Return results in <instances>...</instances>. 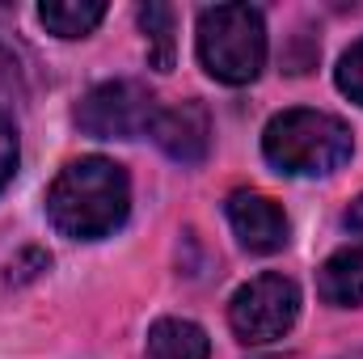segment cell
Instances as JSON below:
<instances>
[{
	"instance_id": "cell-1",
	"label": "cell",
	"mask_w": 363,
	"mask_h": 359,
	"mask_svg": "<svg viewBox=\"0 0 363 359\" xmlns=\"http://www.w3.org/2000/svg\"><path fill=\"white\" fill-rule=\"evenodd\" d=\"M131 178L110 157H77L47 186V220L60 237L101 241L127 224Z\"/></svg>"
},
{
	"instance_id": "cell-2",
	"label": "cell",
	"mask_w": 363,
	"mask_h": 359,
	"mask_svg": "<svg viewBox=\"0 0 363 359\" xmlns=\"http://www.w3.org/2000/svg\"><path fill=\"white\" fill-rule=\"evenodd\" d=\"M355 153V131L325 110H283L262 131V157L287 178H325Z\"/></svg>"
},
{
	"instance_id": "cell-3",
	"label": "cell",
	"mask_w": 363,
	"mask_h": 359,
	"mask_svg": "<svg viewBox=\"0 0 363 359\" xmlns=\"http://www.w3.org/2000/svg\"><path fill=\"white\" fill-rule=\"evenodd\" d=\"M199 64L220 85H250L267 68V21L254 4H211L199 13Z\"/></svg>"
},
{
	"instance_id": "cell-4",
	"label": "cell",
	"mask_w": 363,
	"mask_h": 359,
	"mask_svg": "<svg viewBox=\"0 0 363 359\" xmlns=\"http://www.w3.org/2000/svg\"><path fill=\"white\" fill-rule=\"evenodd\" d=\"M296 317H300V287L279 270L241 283L228 300V326L245 347H267L283 338L296 326Z\"/></svg>"
},
{
	"instance_id": "cell-5",
	"label": "cell",
	"mask_w": 363,
	"mask_h": 359,
	"mask_svg": "<svg viewBox=\"0 0 363 359\" xmlns=\"http://www.w3.org/2000/svg\"><path fill=\"white\" fill-rule=\"evenodd\" d=\"M161 114L157 93L140 81H101L77 106V127L93 140H140L152 136V123Z\"/></svg>"
},
{
	"instance_id": "cell-6",
	"label": "cell",
	"mask_w": 363,
	"mask_h": 359,
	"mask_svg": "<svg viewBox=\"0 0 363 359\" xmlns=\"http://www.w3.org/2000/svg\"><path fill=\"white\" fill-rule=\"evenodd\" d=\"M224 216L237 233V241L250 254H279L291 237V224L283 216V207L262 190H233L224 203Z\"/></svg>"
},
{
	"instance_id": "cell-7",
	"label": "cell",
	"mask_w": 363,
	"mask_h": 359,
	"mask_svg": "<svg viewBox=\"0 0 363 359\" xmlns=\"http://www.w3.org/2000/svg\"><path fill=\"white\" fill-rule=\"evenodd\" d=\"M152 140L157 148L178 161V165H203L211 153V114L203 101H178V106H161L157 123H152Z\"/></svg>"
},
{
	"instance_id": "cell-8",
	"label": "cell",
	"mask_w": 363,
	"mask_h": 359,
	"mask_svg": "<svg viewBox=\"0 0 363 359\" xmlns=\"http://www.w3.org/2000/svg\"><path fill=\"white\" fill-rule=\"evenodd\" d=\"M317 296L334 309H359L363 304V245H347L330 254L317 270Z\"/></svg>"
},
{
	"instance_id": "cell-9",
	"label": "cell",
	"mask_w": 363,
	"mask_h": 359,
	"mask_svg": "<svg viewBox=\"0 0 363 359\" xmlns=\"http://www.w3.org/2000/svg\"><path fill=\"white\" fill-rule=\"evenodd\" d=\"M144 359H211V338L199 321L186 317H161L148 330Z\"/></svg>"
},
{
	"instance_id": "cell-10",
	"label": "cell",
	"mask_w": 363,
	"mask_h": 359,
	"mask_svg": "<svg viewBox=\"0 0 363 359\" xmlns=\"http://www.w3.org/2000/svg\"><path fill=\"white\" fill-rule=\"evenodd\" d=\"M101 17H106L101 0H47V4H38V21L55 38H85L101 26Z\"/></svg>"
},
{
	"instance_id": "cell-11",
	"label": "cell",
	"mask_w": 363,
	"mask_h": 359,
	"mask_svg": "<svg viewBox=\"0 0 363 359\" xmlns=\"http://www.w3.org/2000/svg\"><path fill=\"white\" fill-rule=\"evenodd\" d=\"M135 17H140L144 43H148L152 68H157V72H169V68H174V51H178V43H174V21H178V13H174L169 4H140Z\"/></svg>"
},
{
	"instance_id": "cell-12",
	"label": "cell",
	"mask_w": 363,
	"mask_h": 359,
	"mask_svg": "<svg viewBox=\"0 0 363 359\" xmlns=\"http://www.w3.org/2000/svg\"><path fill=\"white\" fill-rule=\"evenodd\" d=\"M26 101V64H21V47L9 43L0 34V114L9 106Z\"/></svg>"
},
{
	"instance_id": "cell-13",
	"label": "cell",
	"mask_w": 363,
	"mask_h": 359,
	"mask_svg": "<svg viewBox=\"0 0 363 359\" xmlns=\"http://www.w3.org/2000/svg\"><path fill=\"white\" fill-rule=\"evenodd\" d=\"M334 81H338V89L347 93L355 106H363V38H359V43H351V51L338 60Z\"/></svg>"
},
{
	"instance_id": "cell-14",
	"label": "cell",
	"mask_w": 363,
	"mask_h": 359,
	"mask_svg": "<svg viewBox=\"0 0 363 359\" xmlns=\"http://www.w3.org/2000/svg\"><path fill=\"white\" fill-rule=\"evenodd\" d=\"M17 161H21L17 127H13V118H9V114H0V194H4V186L13 182V174H17Z\"/></svg>"
},
{
	"instance_id": "cell-15",
	"label": "cell",
	"mask_w": 363,
	"mask_h": 359,
	"mask_svg": "<svg viewBox=\"0 0 363 359\" xmlns=\"http://www.w3.org/2000/svg\"><path fill=\"white\" fill-rule=\"evenodd\" d=\"M342 220H347V228H351V233H363V194L347 207V216H342Z\"/></svg>"
},
{
	"instance_id": "cell-16",
	"label": "cell",
	"mask_w": 363,
	"mask_h": 359,
	"mask_svg": "<svg viewBox=\"0 0 363 359\" xmlns=\"http://www.w3.org/2000/svg\"><path fill=\"white\" fill-rule=\"evenodd\" d=\"M338 359H363V347H355V351H347V355H338Z\"/></svg>"
}]
</instances>
